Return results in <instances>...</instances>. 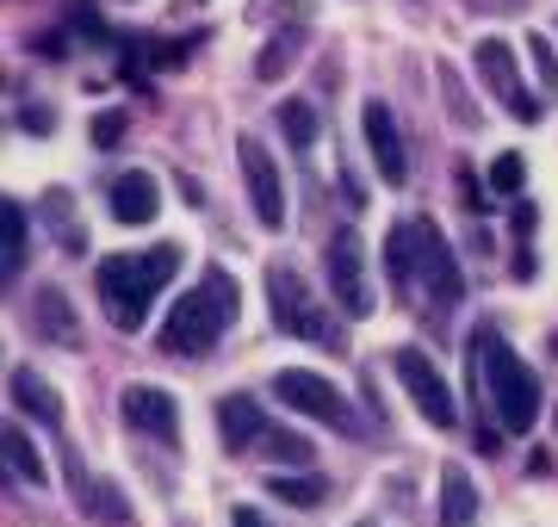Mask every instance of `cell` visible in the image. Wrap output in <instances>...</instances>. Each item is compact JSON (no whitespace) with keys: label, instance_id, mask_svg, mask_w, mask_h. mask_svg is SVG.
<instances>
[{"label":"cell","instance_id":"7402d4cb","mask_svg":"<svg viewBox=\"0 0 558 527\" xmlns=\"http://www.w3.org/2000/svg\"><path fill=\"white\" fill-rule=\"evenodd\" d=\"M7 466L20 471L25 485H44L50 471H44V459H38V446L25 441V428H7Z\"/></svg>","mask_w":558,"mask_h":527},{"label":"cell","instance_id":"d4e9b609","mask_svg":"<svg viewBox=\"0 0 558 527\" xmlns=\"http://www.w3.org/2000/svg\"><path fill=\"white\" fill-rule=\"evenodd\" d=\"M292 50H299V32H279L267 50H260V62H255V82H279L286 75V62H292Z\"/></svg>","mask_w":558,"mask_h":527},{"label":"cell","instance_id":"f1b7e54d","mask_svg":"<svg viewBox=\"0 0 558 527\" xmlns=\"http://www.w3.org/2000/svg\"><path fill=\"white\" fill-rule=\"evenodd\" d=\"M472 7H478V13H515L521 0H472Z\"/></svg>","mask_w":558,"mask_h":527},{"label":"cell","instance_id":"2e32d148","mask_svg":"<svg viewBox=\"0 0 558 527\" xmlns=\"http://www.w3.org/2000/svg\"><path fill=\"white\" fill-rule=\"evenodd\" d=\"M478 522V490L459 466L440 471V527H472Z\"/></svg>","mask_w":558,"mask_h":527},{"label":"cell","instance_id":"3957f363","mask_svg":"<svg viewBox=\"0 0 558 527\" xmlns=\"http://www.w3.org/2000/svg\"><path fill=\"white\" fill-rule=\"evenodd\" d=\"M478 372H484L490 416H497L509 434H527V428L539 422V379L527 372V360L502 342L497 329H484V335H478Z\"/></svg>","mask_w":558,"mask_h":527},{"label":"cell","instance_id":"7a4b0ae2","mask_svg":"<svg viewBox=\"0 0 558 527\" xmlns=\"http://www.w3.org/2000/svg\"><path fill=\"white\" fill-rule=\"evenodd\" d=\"M180 273V243H156L143 248V255H106L94 285H100L106 310H112V323L119 329H143L149 305H156V292Z\"/></svg>","mask_w":558,"mask_h":527},{"label":"cell","instance_id":"83f0119b","mask_svg":"<svg viewBox=\"0 0 558 527\" xmlns=\"http://www.w3.org/2000/svg\"><path fill=\"white\" fill-rule=\"evenodd\" d=\"M124 137V119H100L94 124V143H119Z\"/></svg>","mask_w":558,"mask_h":527},{"label":"cell","instance_id":"ffe728a7","mask_svg":"<svg viewBox=\"0 0 558 527\" xmlns=\"http://www.w3.org/2000/svg\"><path fill=\"white\" fill-rule=\"evenodd\" d=\"M0 267L7 273H20L25 267V205H0Z\"/></svg>","mask_w":558,"mask_h":527},{"label":"cell","instance_id":"ba28073f","mask_svg":"<svg viewBox=\"0 0 558 527\" xmlns=\"http://www.w3.org/2000/svg\"><path fill=\"white\" fill-rule=\"evenodd\" d=\"M236 156H242V186H248V205H255L260 230H279V223H286V181H279V168H274V156H267V143L242 137Z\"/></svg>","mask_w":558,"mask_h":527},{"label":"cell","instance_id":"f546056e","mask_svg":"<svg viewBox=\"0 0 558 527\" xmlns=\"http://www.w3.org/2000/svg\"><path fill=\"white\" fill-rule=\"evenodd\" d=\"M236 527H260V515L255 508H236Z\"/></svg>","mask_w":558,"mask_h":527},{"label":"cell","instance_id":"4fadbf2b","mask_svg":"<svg viewBox=\"0 0 558 527\" xmlns=\"http://www.w3.org/2000/svg\"><path fill=\"white\" fill-rule=\"evenodd\" d=\"M267 428H274V422L260 416V404L248 397V391H230V397L218 404V434H223V446H230V453H248Z\"/></svg>","mask_w":558,"mask_h":527},{"label":"cell","instance_id":"e0dca14e","mask_svg":"<svg viewBox=\"0 0 558 527\" xmlns=\"http://www.w3.org/2000/svg\"><path fill=\"white\" fill-rule=\"evenodd\" d=\"M13 404H20L25 416H38V422H50V428L62 422V397H57L50 385H44V379L32 372V366H20V372H13Z\"/></svg>","mask_w":558,"mask_h":527},{"label":"cell","instance_id":"603a6c76","mask_svg":"<svg viewBox=\"0 0 558 527\" xmlns=\"http://www.w3.org/2000/svg\"><path fill=\"white\" fill-rule=\"evenodd\" d=\"M279 131H286L292 149H311V143H317V112H311L304 100H286L279 106Z\"/></svg>","mask_w":558,"mask_h":527},{"label":"cell","instance_id":"30bf717a","mask_svg":"<svg viewBox=\"0 0 558 527\" xmlns=\"http://www.w3.org/2000/svg\"><path fill=\"white\" fill-rule=\"evenodd\" d=\"M360 131H366V149H373V168H379L385 186H403L410 181V149H403V131L391 119L385 100H366L360 106Z\"/></svg>","mask_w":558,"mask_h":527},{"label":"cell","instance_id":"277c9868","mask_svg":"<svg viewBox=\"0 0 558 527\" xmlns=\"http://www.w3.org/2000/svg\"><path fill=\"white\" fill-rule=\"evenodd\" d=\"M267 305H274V323L286 329V335H299V342H323L336 347V323L317 310V298L304 292V280L292 273L286 261L267 267Z\"/></svg>","mask_w":558,"mask_h":527},{"label":"cell","instance_id":"9a60e30c","mask_svg":"<svg viewBox=\"0 0 558 527\" xmlns=\"http://www.w3.org/2000/svg\"><path fill=\"white\" fill-rule=\"evenodd\" d=\"M385 273L398 292H416V218H398L385 236Z\"/></svg>","mask_w":558,"mask_h":527},{"label":"cell","instance_id":"8fae6325","mask_svg":"<svg viewBox=\"0 0 558 527\" xmlns=\"http://www.w3.org/2000/svg\"><path fill=\"white\" fill-rule=\"evenodd\" d=\"M329 292H336V305L354 310V317L373 310V285H366V261H360L354 230H341L336 243H329Z\"/></svg>","mask_w":558,"mask_h":527},{"label":"cell","instance_id":"5b68a950","mask_svg":"<svg viewBox=\"0 0 558 527\" xmlns=\"http://www.w3.org/2000/svg\"><path fill=\"white\" fill-rule=\"evenodd\" d=\"M274 397L292 409V416H311V422H329V428H341V434H354V409H348V397H341L323 372L286 366V372H274Z\"/></svg>","mask_w":558,"mask_h":527},{"label":"cell","instance_id":"cb8c5ba5","mask_svg":"<svg viewBox=\"0 0 558 527\" xmlns=\"http://www.w3.org/2000/svg\"><path fill=\"white\" fill-rule=\"evenodd\" d=\"M267 490H274L279 503H292V508H317L323 503V478H267Z\"/></svg>","mask_w":558,"mask_h":527},{"label":"cell","instance_id":"6da1fadb","mask_svg":"<svg viewBox=\"0 0 558 527\" xmlns=\"http://www.w3.org/2000/svg\"><path fill=\"white\" fill-rule=\"evenodd\" d=\"M236 305H242L236 280L223 267H205V280L186 298H174V310H168V323L156 335L161 354H211L223 342V329L236 323Z\"/></svg>","mask_w":558,"mask_h":527},{"label":"cell","instance_id":"d6986e66","mask_svg":"<svg viewBox=\"0 0 558 527\" xmlns=\"http://www.w3.org/2000/svg\"><path fill=\"white\" fill-rule=\"evenodd\" d=\"M32 317H38L44 335H62V342H81V329H75V310H69V298L62 292H50L44 285L38 298H32Z\"/></svg>","mask_w":558,"mask_h":527},{"label":"cell","instance_id":"4316f807","mask_svg":"<svg viewBox=\"0 0 558 527\" xmlns=\"http://www.w3.org/2000/svg\"><path fill=\"white\" fill-rule=\"evenodd\" d=\"M527 57H534V69H539V87L558 100V57H553V38H527Z\"/></svg>","mask_w":558,"mask_h":527},{"label":"cell","instance_id":"9c48e42d","mask_svg":"<svg viewBox=\"0 0 558 527\" xmlns=\"http://www.w3.org/2000/svg\"><path fill=\"white\" fill-rule=\"evenodd\" d=\"M472 62H478L484 87H490V94H497V100L509 106L521 124H534V119H539V100L527 94V87H521V69H515V50H509V44H502V38H484L478 50H472Z\"/></svg>","mask_w":558,"mask_h":527},{"label":"cell","instance_id":"484cf974","mask_svg":"<svg viewBox=\"0 0 558 527\" xmlns=\"http://www.w3.org/2000/svg\"><path fill=\"white\" fill-rule=\"evenodd\" d=\"M521 181H527V162H521L515 149L490 162V186H497V193H521Z\"/></svg>","mask_w":558,"mask_h":527},{"label":"cell","instance_id":"7c38bea8","mask_svg":"<svg viewBox=\"0 0 558 527\" xmlns=\"http://www.w3.org/2000/svg\"><path fill=\"white\" fill-rule=\"evenodd\" d=\"M119 409H124V422L137 428V434H156V441H168V446L180 441V409L161 385H131Z\"/></svg>","mask_w":558,"mask_h":527},{"label":"cell","instance_id":"8992f818","mask_svg":"<svg viewBox=\"0 0 558 527\" xmlns=\"http://www.w3.org/2000/svg\"><path fill=\"white\" fill-rule=\"evenodd\" d=\"M416 285L428 292V305L447 310L465 298V280H459V261L453 248H447V236L435 230V218H416Z\"/></svg>","mask_w":558,"mask_h":527},{"label":"cell","instance_id":"5bb4252c","mask_svg":"<svg viewBox=\"0 0 558 527\" xmlns=\"http://www.w3.org/2000/svg\"><path fill=\"white\" fill-rule=\"evenodd\" d=\"M156 205H161L156 174L131 168V174H119V181H112V218H119V223H149V218H156Z\"/></svg>","mask_w":558,"mask_h":527},{"label":"cell","instance_id":"52a82bcc","mask_svg":"<svg viewBox=\"0 0 558 527\" xmlns=\"http://www.w3.org/2000/svg\"><path fill=\"white\" fill-rule=\"evenodd\" d=\"M398 379H403V391H410V404H416L435 428H453V422H459L453 385L440 379V366L428 360L422 347H398Z\"/></svg>","mask_w":558,"mask_h":527},{"label":"cell","instance_id":"44dd1931","mask_svg":"<svg viewBox=\"0 0 558 527\" xmlns=\"http://www.w3.org/2000/svg\"><path fill=\"white\" fill-rule=\"evenodd\" d=\"M255 446H260V459H279V466H311V441L286 434V428H267Z\"/></svg>","mask_w":558,"mask_h":527},{"label":"cell","instance_id":"ac0fdd59","mask_svg":"<svg viewBox=\"0 0 558 527\" xmlns=\"http://www.w3.org/2000/svg\"><path fill=\"white\" fill-rule=\"evenodd\" d=\"M75 490H81V503H87V515H100V522H112V527L131 522V508H124L119 485H94V478L75 466Z\"/></svg>","mask_w":558,"mask_h":527}]
</instances>
